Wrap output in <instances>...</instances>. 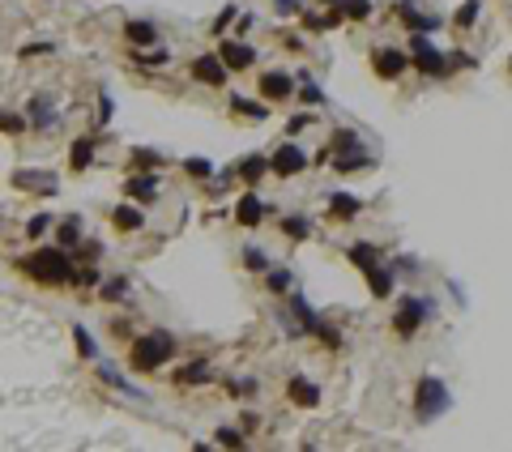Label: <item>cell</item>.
Segmentation results:
<instances>
[{
    "label": "cell",
    "mask_w": 512,
    "mask_h": 452,
    "mask_svg": "<svg viewBox=\"0 0 512 452\" xmlns=\"http://www.w3.org/2000/svg\"><path fill=\"white\" fill-rule=\"evenodd\" d=\"M218 60H222L227 68H252L256 52L243 39H222V47H218Z\"/></svg>",
    "instance_id": "10"
},
{
    "label": "cell",
    "mask_w": 512,
    "mask_h": 452,
    "mask_svg": "<svg viewBox=\"0 0 512 452\" xmlns=\"http://www.w3.org/2000/svg\"><path fill=\"white\" fill-rule=\"evenodd\" d=\"M341 13L363 21V17H372V0H341Z\"/></svg>",
    "instance_id": "37"
},
{
    "label": "cell",
    "mask_w": 512,
    "mask_h": 452,
    "mask_svg": "<svg viewBox=\"0 0 512 452\" xmlns=\"http://www.w3.org/2000/svg\"><path fill=\"white\" fill-rule=\"evenodd\" d=\"M350 145H359V133H354V129H337V133L329 137V145H325V149H329V158H333V154H346Z\"/></svg>",
    "instance_id": "27"
},
{
    "label": "cell",
    "mask_w": 512,
    "mask_h": 452,
    "mask_svg": "<svg viewBox=\"0 0 512 452\" xmlns=\"http://www.w3.org/2000/svg\"><path fill=\"white\" fill-rule=\"evenodd\" d=\"M427 316H435V303L423 294H401L397 299V312H393V333L397 337H414L427 324Z\"/></svg>",
    "instance_id": "4"
},
{
    "label": "cell",
    "mask_w": 512,
    "mask_h": 452,
    "mask_svg": "<svg viewBox=\"0 0 512 452\" xmlns=\"http://www.w3.org/2000/svg\"><path fill=\"white\" fill-rule=\"evenodd\" d=\"M218 444H227V448H243V431H235V426H218Z\"/></svg>",
    "instance_id": "39"
},
{
    "label": "cell",
    "mask_w": 512,
    "mask_h": 452,
    "mask_svg": "<svg viewBox=\"0 0 512 452\" xmlns=\"http://www.w3.org/2000/svg\"><path fill=\"white\" fill-rule=\"evenodd\" d=\"M176 380H180V384H209V367H205V363L197 359L192 367H184V371L176 375Z\"/></svg>",
    "instance_id": "31"
},
{
    "label": "cell",
    "mask_w": 512,
    "mask_h": 452,
    "mask_svg": "<svg viewBox=\"0 0 512 452\" xmlns=\"http://www.w3.org/2000/svg\"><path fill=\"white\" fill-rule=\"evenodd\" d=\"M107 120H111V94L99 98V124H107Z\"/></svg>",
    "instance_id": "50"
},
{
    "label": "cell",
    "mask_w": 512,
    "mask_h": 452,
    "mask_svg": "<svg viewBox=\"0 0 512 452\" xmlns=\"http://www.w3.org/2000/svg\"><path fill=\"white\" fill-rule=\"evenodd\" d=\"M133 60H137V64H154V68H162V64L171 60V52H167V47H133Z\"/></svg>",
    "instance_id": "26"
},
{
    "label": "cell",
    "mask_w": 512,
    "mask_h": 452,
    "mask_svg": "<svg viewBox=\"0 0 512 452\" xmlns=\"http://www.w3.org/2000/svg\"><path fill=\"white\" fill-rule=\"evenodd\" d=\"M478 13H482V0H466V5L457 9V17H453V26H461V30H470L474 21H478Z\"/></svg>",
    "instance_id": "29"
},
{
    "label": "cell",
    "mask_w": 512,
    "mask_h": 452,
    "mask_svg": "<svg viewBox=\"0 0 512 452\" xmlns=\"http://www.w3.org/2000/svg\"><path fill=\"white\" fill-rule=\"evenodd\" d=\"M303 129H312V115H307V111H299V115L286 120V137H299Z\"/></svg>",
    "instance_id": "40"
},
{
    "label": "cell",
    "mask_w": 512,
    "mask_h": 452,
    "mask_svg": "<svg viewBox=\"0 0 512 452\" xmlns=\"http://www.w3.org/2000/svg\"><path fill=\"white\" fill-rule=\"evenodd\" d=\"M368 286H372V294L376 299H388V294H393V265H372L368 269Z\"/></svg>",
    "instance_id": "20"
},
{
    "label": "cell",
    "mask_w": 512,
    "mask_h": 452,
    "mask_svg": "<svg viewBox=\"0 0 512 452\" xmlns=\"http://www.w3.org/2000/svg\"><path fill=\"white\" fill-rule=\"evenodd\" d=\"M13 184L21 192H39V196H56V188H60L52 171H13Z\"/></svg>",
    "instance_id": "8"
},
{
    "label": "cell",
    "mask_w": 512,
    "mask_h": 452,
    "mask_svg": "<svg viewBox=\"0 0 512 452\" xmlns=\"http://www.w3.org/2000/svg\"><path fill=\"white\" fill-rule=\"evenodd\" d=\"M303 167H307V154H303V149L290 141V137H286V145L278 149V154L269 158V171H274V175H299Z\"/></svg>",
    "instance_id": "9"
},
{
    "label": "cell",
    "mask_w": 512,
    "mask_h": 452,
    "mask_svg": "<svg viewBox=\"0 0 512 452\" xmlns=\"http://www.w3.org/2000/svg\"><path fill=\"white\" fill-rule=\"evenodd\" d=\"M43 52H52V43H30V47H21V56H26V60H30V56H43Z\"/></svg>",
    "instance_id": "49"
},
{
    "label": "cell",
    "mask_w": 512,
    "mask_h": 452,
    "mask_svg": "<svg viewBox=\"0 0 512 452\" xmlns=\"http://www.w3.org/2000/svg\"><path fill=\"white\" fill-rule=\"evenodd\" d=\"M303 21H307V30H312V35H321V30L341 26V9H333V13H307Z\"/></svg>",
    "instance_id": "25"
},
{
    "label": "cell",
    "mask_w": 512,
    "mask_h": 452,
    "mask_svg": "<svg viewBox=\"0 0 512 452\" xmlns=\"http://www.w3.org/2000/svg\"><path fill=\"white\" fill-rule=\"evenodd\" d=\"M111 222L120 226V231H141V226H145V214H141L137 205H115V209H111Z\"/></svg>",
    "instance_id": "22"
},
{
    "label": "cell",
    "mask_w": 512,
    "mask_h": 452,
    "mask_svg": "<svg viewBox=\"0 0 512 452\" xmlns=\"http://www.w3.org/2000/svg\"><path fill=\"white\" fill-rule=\"evenodd\" d=\"M269 290H278V294L290 290V269H274V273H269Z\"/></svg>",
    "instance_id": "44"
},
{
    "label": "cell",
    "mask_w": 512,
    "mask_h": 452,
    "mask_svg": "<svg viewBox=\"0 0 512 452\" xmlns=\"http://www.w3.org/2000/svg\"><path fill=\"white\" fill-rule=\"evenodd\" d=\"M265 171H269V158H260V154H248V158L239 162V180L248 184V188H256Z\"/></svg>",
    "instance_id": "21"
},
{
    "label": "cell",
    "mask_w": 512,
    "mask_h": 452,
    "mask_svg": "<svg viewBox=\"0 0 512 452\" xmlns=\"http://www.w3.org/2000/svg\"><path fill=\"white\" fill-rule=\"evenodd\" d=\"M124 294H129V282H124V278H107V282H103V299H111V303H120Z\"/></svg>",
    "instance_id": "38"
},
{
    "label": "cell",
    "mask_w": 512,
    "mask_h": 452,
    "mask_svg": "<svg viewBox=\"0 0 512 452\" xmlns=\"http://www.w3.org/2000/svg\"><path fill=\"white\" fill-rule=\"evenodd\" d=\"M448 410H453L448 384L440 380V375H423L419 388H414V414H419V422H435V418H444Z\"/></svg>",
    "instance_id": "3"
},
{
    "label": "cell",
    "mask_w": 512,
    "mask_h": 452,
    "mask_svg": "<svg viewBox=\"0 0 512 452\" xmlns=\"http://www.w3.org/2000/svg\"><path fill=\"white\" fill-rule=\"evenodd\" d=\"M227 64L218 60V52H205V56H197L192 60V77H197L201 86H227Z\"/></svg>",
    "instance_id": "7"
},
{
    "label": "cell",
    "mask_w": 512,
    "mask_h": 452,
    "mask_svg": "<svg viewBox=\"0 0 512 452\" xmlns=\"http://www.w3.org/2000/svg\"><path fill=\"white\" fill-rule=\"evenodd\" d=\"M243 265H248L252 273H269V256H265L260 247H252V243L243 247Z\"/></svg>",
    "instance_id": "33"
},
{
    "label": "cell",
    "mask_w": 512,
    "mask_h": 452,
    "mask_svg": "<svg viewBox=\"0 0 512 452\" xmlns=\"http://www.w3.org/2000/svg\"><path fill=\"white\" fill-rule=\"evenodd\" d=\"M137 167H162V154H154V149H137Z\"/></svg>",
    "instance_id": "46"
},
{
    "label": "cell",
    "mask_w": 512,
    "mask_h": 452,
    "mask_svg": "<svg viewBox=\"0 0 512 452\" xmlns=\"http://www.w3.org/2000/svg\"><path fill=\"white\" fill-rule=\"evenodd\" d=\"M231 17H235V5H227L222 13H218V21H214V35H222V30L231 26Z\"/></svg>",
    "instance_id": "48"
},
{
    "label": "cell",
    "mask_w": 512,
    "mask_h": 452,
    "mask_svg": "<svg viewBox=\"0 0 512 452\" xmlns=\"http://www.w3.org/2000/svg\"><path fill=\"white\" fill-rule=\"evenodd\" d=\"M17 265H21V273H30L35 282H52V286L73 282V261H68V247H43V252H35V256H21Z\"/></svg>",
    "instance_id": "1"
},
{
    "label": "cell",
    "mask_w": 512,
    "mask_h": 452,
    "mask_svg": "<svg viewBox=\"0 0 512 452\" xmlns=\"http://www.w3.org/2000/svg\"><path fill=\"white\" fill-rule=\"evenodd\" d=\"M278 13H299V0H274Z\"/></svg>",
    "instance_id": "51"
},
{
    "label": "cell",
    "mask_w": 512,
    "mask_h": 452,
    "mask_svg": "<svg viewBox=\"0 0 512 452\" xmlns=\"http://www.w3.org/2000/svg\"><path fill=\"white\" fill-rule=\"evenodd\" d=\"M73 341H77V350H82L86 359H99V346H94V337L82 329V324H73Z\"/></svg>",
    "instance_id": "35"
},
{
    "label": "cell",
    "mask_w": 512,
    "mask_h": 452,
    "mask_svg": "<svg viewBox=\"0 0 512 452\" xmlns=\"http://www.w3.org/2000/svg\"><path fill=\"white\" fill-rule=\"evenodd\" d=\"M286 397L295 401V406H316V401H321V388H316V384L307 380V375H290Z\"/></svg>",
    "instance_id": "14"
},
{
    "label": "cell",
    "mask_w": 512,
    "mask_h": 452,
    "mask_svg": "<svg viewBox=\"0 0 512 452\" xmlns=\"http://www.w3.org/2000/svg\"><path fill=\"white\" fill-rule=\"evenodd\" d=\"M359 209H363V200L359 196H350V192H329V218H359Z\"/></svg>",
    "instance_id": "17"
},
{
    "label": "cell",
    "mask_w": 512,
    "mask_h": 452,
    "mask_svg": "<svg viewBox=\"0 0 512 452\" xmlns=\"http://www.w3.org/2000/svg\"><path fill=\"white\" fill-rule=\"evenodd\" d=\"M256 388H260L256 380H235V384H231V393H235V397H252Z\"/></svg>",
    "instance_id": "47"
},
{
    "label": "cell",
    "mask_w": 512,
    "mask_h": 452,
    "mask_svg": "<svg viewBox=\"0 0 512 452\" xmlns=\"http://www.w3.org/2000/svg\"><path fill=\"white\" fill-rule=\"evenodd\" d=\"M26 129V115H9V111H0V133H21Z\"/></svg>",
    "instance_id": "41"
},
{
    "label": "cell",
    "mask_w": 512,
    "mask_h": 452,
    "mask_svg": "<svg viewBox=\"0 0 512 452\" xmlns=\"http://www.w3.org/2000/svg\"><path fill=\"white\" fill-rule=\"evenodd\" d=\"M90 162H94V141H86V137H82V141H73V154H68V167H73V171H86Z\"/></svg>",
    "instance_id": "23"
},
{
    "label": "cell",
    "mask_w": 512,
    "mask_h": 452,
    "mask_svg": "<svg viewBox=\"0 0 512 452\" xmlns=\"http://www.w3.org/2000/svg\"><path fill=\"white\" fill-rule=\"evenodd\" d=\"M171 355H176V337H171L167 329H154V333L133 341L129 363H133V371H158L162 363H171Z\"/></svg>",
    "instance_id": "2"
},
{
    "label": "cell",
    "mask_w": 512,
    "mask_h": 452,
    "mask_svg": "<svg viewBox=\"0 0 512 452\" xmlns=\"http://www.w3.org/2000/svg\"><path fill=\"white\" fill-rule=\"evenodd\" d=\"M47 226H52V218H47V214H35V218H30V226H26V235H30V239H39V235L47 231Z\"/></svg>",
    "instance_id": "45"
},
{
    "label": "cell",
    "mask_w": 512,
    "mask_h": 452,
    "mask_svg": "<svg viewBox=\"0 0 512 452\" xmlns=\"http://www.w3.org/2000/svg\"><path fill=\"white\" fill-rule=\"evenodd\" d=\"M99 375H103V380H107L111 388H120V393H129V397H145V393H141V388H133V384H129V380H124V375H120L111 363H99Z\"/></svg>",
    "instance_id": "24"
},
{
    "label": "cell",
    "mask_w": 512,
    "mask_h": 452,
    "mask_svg": "<svg viewBox=\"0 0 512 452\" xmlns=\"http://www.w3.org/2000/svg\"><path fill=\"white\" fill-rule=\"evenodd\" d=\"M231 107H235L239 115H252V120H265V115H269V107H265V103H248V98H231Z\"/></svg>",
    "instance_id": "36"
},
{
    "label": "cell",
    "mask_w": 512,
    "mask_h": 452,
    "mask_svg": "<svg viewBox=\"0 0 512 452\" xmlns=\"http://www.w3.org/2000/svg\"><path fill=\"white\" fill-rule=\"evenodd\" d=\"M321 5H337V0H321Z\"/></svg>",
    "instance_id": "53"
},
{
    "label": "cell",
    "mask_w": 512,
    "mask_h": 452,
    "mask_svg": "<svg viewBox=\"0 0 512 452\" xmlns=\"http://www.w3.org/2000/svg\"><path fill=\"white\" fill-rule=\"evenodd\" d=\"M406 64H410V56H406V52H397V47H376V52H372V68L380 73L384 82L401 77V73H406Z\"/></svg>",
    "instance_id": "6"
},
{
    "label": "cell",
    "mask_w": 512,
    "mask_h": 452,
    "mask_svg": "<svg viewBox=\"0 0 512 452\" xmlns=\"http://www.w3.org/2000/svg\"><path fill=\"white\" fill-rule=\"evenodd\" d=\"M235 218H239V226H260V218H265V205H260L256 188L239 196V205H235Z\"/></svg>",
    "instance_id": "13"
},
{
    "label": "cell",
    "mask_w": 512,
    "mask_h": 452,
    "mask_svg": "<svg viewBox=\"0 0 512 452\" xmlns=\"http://www.w3.org/2000/svg\"><path fill=\"white\" fill-rule=\"evenodd\" d=\"M82 243V222L77 218H64L60 222V247H77Z\"/></svg>",
    "instance_id": "32"
},
{
    "label": "cell",
    "mask_w": 512,
    "mask_h": 452,
    "mask_svg": "<svg viewBox=\"0 0 512 452\" xmlns=\"http://www.w3.org/2000/svg\"><path fill=\"white\" fill-rule=\"evenodd\" d=\"M184 167H188V175H197V180H209V175H214V167L205 158H188Z\"/></svg>",
    "instance_id": "42"
},
{
    "label": "cell",
    "mask_w": 512,
    "mask_h": 452,
    "mask_svg": "<svg viewBox=\"0 0 512 452\" xmlns=\"http://www.w3.org/2000/svg\"><path fill=\"white\" fill-rule=\"evenodd\" d=\"M333 167L337 171H363V167H372V154L363 145H350L346 154H333Z\"/></svg>",
    "instance_id": "19"
},
{
    "label": "cell",
    "mask_w": 512,
    "mask_h": 452,
    "mask_svg": "<svg viewBox=\"0 0 512 452\" xmlns=\"http://www.w3.org/2000/svg\"><path fill=\"white\" fill-rule=\"evenodd\" d=\"M26 124H30V129H43V133H52V129H56V107L47 103V94H35V98H30V107H26Z\"/></svg>",
    "instance_id": "12"
},
{
    "label": "cell",
    "mask_w": 512,
    "mask_h": 452,
    "mask_svg": "<svg viewBox=\"0 0 512 452\" xmlns=\"http://www.w3.org/2000/svg\"><path fill=\"white\" fill-rule=\"evenodd\" d=\"M299 86H303V90H299V98H303V103H307V107H316V103H325V94H321V86H316V82L307 77V73H299Z\"/></svg>",
    "instance_id": "34"
},
{
    "label": "cell",
    "mask_w": 512,
    "mask_h": 452,
    "mask_svg": "<svg viewBox=\"0 0 512 452\" xmlns=\"http://www.w3.org/2000/svg\"><path fill=\"white\" fill-rule=\"evenodd\" d=\"M124 39H129L133 47H154V43H158V26H154V21H129V26H124Z\"/></svg>",
    "instance_id": "18"
},
{
    "label": "cell",
    "mask_w": 512,
    "mask_h": 452,
    "mask_svg": "<svg viewBox=\"0 0 512 452\" xmlns=\"http://www.w3.org/2000/svg\"><path fill=\"white\" fill-rule=\"evenodd\" d=\"M282 235H286V239H307V235H312V222L299 218V214H290V218L282 222Z\"/></svg>",
    "instance_id": "30"
},
{
    "label": "cell",
    "mask_w": 512,
    "mask_h": 452,
    "mask_svg": "<svg viewBox=\"0 0 512 452\" xmlns=\"http://www.w3.org/2000/svg\"><path fill=\"white\" fill-rule=\"evenodd\" d=\"M252 26H256V17H252V13H243V17H239V35H248Z\"/></svg>",
    "instance_id": "52"
},
{
    "label": "cell",
    "mask_w": 512,
    "mask_h": 452,
    "mask_svg": "<svg viewBox=\"0 0 512 452\" xmlns=\"http://www.w3.org/2000/svg\"><path fill=\"white\" fill-rule=\"evenodd\" d=\"M410 64L414 68H419V73H427V77H444V73H448V60H444V52H440V47H435L427 35H419V30H414V39H410Z\"/></svg>",
    "instance_id": "5"
},
{
    "label": "cell",
    "mask_w": 512,
    "mask_h": 452,
    "mask_svg": "<svg viewBox=\"0 0 512 452\" xmlns=\"http://www.w3.org/2000/svg\"><path fill=\"white\" fill-rule=\"evenodd\" d=\"M397 13L406 17V26H410V30H419V35H431V30H440V26H444V21L435 17V13H414L410 0H406V5H397Z\"/></svg>",
    "instance_id": "15"
},
{
    "label": "cell",
    "mask_w": 512,
    "mask_h": 452,
    "mask_svg": "<svg viewBox=\"0 0 512 452\" xmlns=\"http://www.w3.org/2000/svg\"><path fill=\"white\" fill-rule=\"evenodd\" d=\"M73 282H77V286H94V282H99V269H90V265L73 269Z\"/></svg>",
    "instance_id": "43"
},
{
    "label": "cell",
    "mask_w": 512,
    "mask_h": 452,
    "mask_svg": "<svg viewBox=\"0 0 512 452\" xmlns=\"http://www.w3.org/2000/svg\"><path fill=\"white\" fill-rule=\"evenodd\" d=\"M260 94L269 98V103H282V98H290L295 94V82H290V73H282V68H269L260 77Z\"/></svg>",
    "instance_id": "11"
},
{
    "label": "cell",
    "mask_w": 512,
    "mask_h": 452,
    "mask_svg": "<svg viewBox=\"0 0 512 452\" xmlns=\"http://www.w3.org/2000/svg\"><path fill=\"white\" fill-rule=\"evenodd\" d=\"M350 261H354V265H359L363 273H368L372 265H380V252H376L372 243H354V247H350Z\"/></svg>",
    "instance_id": "28"
},
{
    "label": "cell",
    "mask_w": 512,
    "mask_h": 452,
    "mask_svg": "<svg viewBox=\"0 0 512 452\" xmlns=\"http://www.w3.org/2000/svg\"><path fill=\"white\" fill-rule=\"evenodd\" d=\"M124 192L133 200H141V205H150V200L158 196V175H133V180L124 184Z\"/></svg>",
    "instance_id": "16"
}]
</instances>
